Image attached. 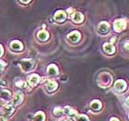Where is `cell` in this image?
Here are the masks:
<instances>
[{
	"instance_id": "44dd1931",
	"label": "cell",
	"mask_w": 129,
	"mask_h": 121,
	"mask_svg": "<svg viewBox=\"0 0 129 121\" xmlns=\"http://www.w3.org/2000/svg\"><path fill=\"white\" fill-rule=\"evenodd\" d=\"M76 119H77V121H89V118H88V117H87L86 116H84V115L77 116Z\"/></svg>"
},
{
	"instance_id": "9a60e30c",
	"label": "cell",
	"mask_w": 129,
	"mask_h": 121,
	"mask_svg": "<svg viewBox=\"0 0 129 121\" xmlns=\"http://www.w3.org/2000/svg\"><path fill=\"white\" fill-rule=\"evenodd\" d=\"M39 82V76L38 75H31L29 79V83L31 85V86H35L36 84Z\"/></svg>"
},
{
	"instance_id": "5b68a950",
	"label": "cell",
	"mask_w": 129,
	"mask_h": 121,
	"mask_svg": "<svg viewBox=\"0 0 129 121\" xmlns=\"http://www.w3.org/2000/svg\"><path fill=\"white\" fill-rule=\"evenodd\" d=\"M66 18H67V15H66V13L62 10L57 11L56 13L54 14V19L58 22H63L64 19H66Z\"/></svg>"
},
{
	"instance_id": "ba28073f",
	"label": "cell",
	"mask_w": 129,
	"mask_h": 121,
	"mask_svg": "<svg viewBox=\"0 0 129 121\" xmlns=\"http://www.w3.org/2000/svg\"><path fill=\"white\" fill-rule=\"evenodd\" d=\"M109 24H108L107 22H102L101 24L99 25V32L102 34H104V33H107L109 32Z\"/></svg>"
},
{
	"instance_id": "d4e9b609",
	"label": "cell",
	"mask_w": 129,
	"mask_h": 121,
	"mask_svg": "<svg viewBox=\"0 0 129 121\" xmlns=\"http://www.w3.org/2000/svg\"><path fill=\"white\" fill-rule=\"evenodd\" d=\"M124 48H125L126 50H128V51H129V43H126L125 44H124Z\"/></svg>"
},
{
	"instance_id": "277c9868",
	"label": "cell",
	"mask_w": 129,
	"mask_h": 121,
	"mask_svg": "<svg viewBox=\"0 0 129 121\" xmlns=\"http://www.w3.org/2000/svg\"><path fill=\"white\" fill-rule=\"evenodd\" d=\"M33 67V63L30 60H22L21 61V67L24 71H29Z\"/></svg>"
},
{
	"instance_id": "ac0fdd59",
	"label": "cell",
	"mask_w": 129,
	"mask_h": 121,
	"mask_svg": "<svg viewBox=\"0 0 129 121\" xmlns=\"http://www.w3.org/2000/svg\"><path fill=\"white\" fill-rule=\"evenodd\" d=\"M38 38L40 39L41 41H45L47 38H48V32L46 31H41L39 33H38Z\"/></svg>"
},
{
	"instance_id": "f546056e",
	"label": "cell",
	"mask_w": 129,
	"mask_h": 121,
	"mask_svg": "<svg viewBox=\"0 0 129 121\" xmlns=\"http://www.w3.org/2000/svg\"><path fill=\"white\" fill-rule=\"evenodd\" d=\"M127 104H128V105H129V97H128V98H127Z\"/></svg>"
},
{
	"instance_id": "7402d4cb",
	"label": "cell",
	"mask_w": 129,
	"mask_h": 121,
	"mask_svg": "<svg viewBox=\"0 0 129 121\" xmlns=\"http://www.w3.org/2000/svg\"><path fill=\"white\" fill-rule=\"evenodd\" d=\"M16 85L18 87H19V88H25V87L27 86V84L25 83L24 81H18V82L16 83Z\"/></svg>"
},
{
	"instance_id": "4316f807",
	"label": "cell",
	"mask_w": 129,
	"mask_h": 121,
	"mask_svg": "<svg viewBox=\"0 0 129 121\" xmlns=\"http://www.w3.org/2000/svg\"><path fill=\"white\" fill-rule=\"evenodd\" d=\"M2 53H3V49H2V47H1V45H0V56L2 55Z\"/></svg>"
},
{
	"instance_id": "30bf717a",
	"label": "cell",
	"mask_w": 129,
	"mask_h": 121,
	"mask_svg": "<svg viewBox=\"0 0 129 121\" xmlns=\"http://www.w3.org/2000/svg\"><path fill=\"white\" fill-rule=\"evenodd\" d=\"M84 17L83 15L81 13H79V12H77V13H74V15L72 16V19L73 21L76 22V23H80V22H82V20H83Z\"/></svg>"
},
{
	"instance_id": "6da1fadb",
	"label": "cell",
	"mask_w": 129,
	"mask_h": 121,
	"mask_svg": "<svg viewBox=\"0 0 129 121\" xmlns=\"http://www.w3.org/2000/svg\"><path fill=\"white\" fill-rule=\"evenodd\" d=\"M112 82V76L107 72H103L99 76V83L101 86H108Z\"/></svg>"
},
{
	"instance_id": "ffe728a7",
	"label": "cell",
	"mask_w": 129,
	"mask_h": 121,
	"mask_svg": "<svg viewBox=\"0 0 129 121\" xmlns=\"http://www.w3.org/2000/svg\"><path fill=\"white\" fill-rule=\"evenodd\" d=\"M34 121H44V114L42 113V112H39V113L35 116Z\"/></svg>"
},
{
	"instance_id": "3957f363",
	"label": "cell",
	"mask_w": 129,
	"mask_h": 121,
	"mask_svg": "<svg viewBox=\"0 0 129 121\" xmlns=\"http://www.w3.org/2000/svg\"><path fill=\"white\" fill-rule=\"evenodd\" d=\"M126 89V83L123 80H119L114 83V90L117 91H123Z\"/></svg>"
},
{
	"instance_id": "52a82bcc",
	"label": "cell",
	"mask_w": 129,
	"mask_h": 121,
	"mask_svg": "<svg viewBox=\"0 0 129 121\" xmlns=\"http://www.w3.org/2000/svg\"><path fill=\"white\" fill-rule=\"evenodd\" d=\"M79 38H80V33H79L78 32H77V31L71 32V33L68 35V39H69V41H71V42H73V43L78 42V41L79 40Z\"/></svg>"
},
{
	"instance_id": "e0dca14e",
	"label": "cell",
	"mask_w": 129,
	"mask_h": 121,
	"mask_svg": "<svg viewBox=\"0 0 129 121\" xmlns=\"http://www.w3.org/2000/svg\"><path fill=\"white\" fill-rule=\"evenodd\" d=\"M21 100H22V94L19 93V92H17V93H15V95H14L13 104L19 105V103H21Z\"/></svg>"
},
{
	"instance_id": "4fadbf2b",
	"label": "cell",
	"mask_w": 129,
	"mask_h": 121,
	"mask_svg": "<svg viewBox=\"0 0 129 121\" xmlns=\"http://www.w3.org/2000/svg\"><path fill=\"white\" fill-rule=\"evenodd\" d=\"M90 107H91V109L93 111H99L100 109L102 108V104H101L100 101L95 100V101H93V102L90 104Z\"/></svg>"
},
{
	"instance_id": "9c48e42d",
	"label": "cell",
	"mask_w": 129,
	"mask_h": 121,
	"mask_svg": "<svg viewBox=\"0 0 129 121\" xmlns=\"http://www.w3.org/2000/svg\"><path fill=\"white\" fill-rule=\"evenodd\" d=\"M13 104H7V105L4 106V108H3V112H4V114H5L6 116H9L12 112H13Z\"/></svg>"
},
{
	"instance_id": "603a6c76",
	"label": "cell",
	"mask_w": 129,
	"mask_h": 121,
	"mask_svg": "<svg viewBox=\"0 0 129 121\" xmlns=\"http://www.w3.org/2000/svg\"><path fill=\"white\" fill-rule=\"evenodd\" d=\"M54 115L55 116H58V115H61V114L63 113V111H62V109L61 108H59V107H56L55 109H54Z\"/></svg>"
},
{
	"instance_id": "8fae6325",
	"label": "cell",
	"mask_w": 129,
	"mask_h": 121,
	"mask_svg": "<svg viewBox=\"0 0 129 121\" xmlns=\"http://www.w3.org/2000/svg\"><path fill=\"white\" fill-rule=\"evenodd\" d=\"M57 88V83L54 81H48L46 84V89L49 91H53Z\"/></svg>"
},
{
	"instance_id": "5bb4252c",
	"label": "cell",
	"mask_w": 129,
	"mask_h": 121,
	"mask_svg": "<svg viewBox=\"0 0 129 121\" xmlns=\"http://www.w3.org/2000/svg\"><path fill=\"white\" fill-rule=\"evenodd\" d=\"M10 46L13 50H16V51H19V50H21L22 49V44L19 43V41H13L11 43Z\"/></svg>"
},
{
	"instance_id": "2e32d148",
	"label": "cell",
	"mask_w": 129,
	"mask_h": 121,
	"mask_svg": "<svg viewBox=\"0 0 129 121\" xmlns=\"http://www.w3.org/2000/svg\"><path fill=\"white\" fill-rule=\"evenodd\" d=\"M0 98L4 101H8L10 99V92L8 91H2L0 92Z\"/></svg>"
},
{
	"instance_id": "83f0119b",
	"label": "cell",
	"mask_w": 129,
	"mask_h": 121,
	"mask_svg": "<svg viewBox=\"0 0 129 121\" xmlns=\"http://www.w3.org/2000/svg\"><path fill=\"white\" fill-rule=\"evenodd\" d=\"M0 121H7V120H6V119L4 118V117H2V116H0Z\"/></svg>"
},
{
	"instance_id": "f1b7e54d",
	"label": "cell",
	"mask_w": 129,
	"mask_h": 121,
	"mask_svg": "<svg viewBox=\"0 0 129 121\" xmlns=\"http://www.w3.org/2000/svg\"><path fill=\"white\" fill-rule=\"evenodd\" d=\"M110 121H119V120H118V119H117V118H114V117H113V118H112Z\"/></svg>"
},
{
	"instance_id": "7a4b0ae2",
	"label": "cell",
	"mask_w": 129,
	"mask_h": 121,
	"mask_svg": "<svg viewBox=\"0 0 129 121\" xmlns=\"http://www.w3.org/2000/svg\"><path fill=\"white\" fill-rule=\"evenodd\" d=\"M126 27V21L124 20V19H116L114 23H113V28H114V31L115 32H122V31H124Z\"/></svg>"
},
{
	"instance_id": "d6986e66",
	"label": "cell",
	"mask_w": 129,
	"mask_h": 121,
	"mask_svg": "<svg viewBox=\"0 0 129 121\" xmlns=\"http://www.w3.org/2000/svg\"><path fill=\"white\" fill-rule=\"evenodd\" d=\"M64 113L68 115V116H76L77 115V112L75 110L71 109L70 107H66L64 108Z\"/></svg>"
},
{
	"instance_id": "7c38bea8",
	"label": "cell",
	"mask_w": 129,
	"mask_h": 121,
	"mask_svg": "<svg viewBox=\"0 0 129 121\" xmlns=\"http://www.w3.org/2000/svg\"><path fill=\"white\" fill-rule=\"evenodd\" d=\"M47 72H48V74H50L52 76L56 75L57 73H58V68L54 65H50L48 67V68H47Z\"/></svg>"
},
{
	"instance_id": "8992f818",
	"label": "cell",
	"mask_w": 129,
	"mask_h": 121,
	"mask_svg": "<svg viewBox=\"0 0 129 121\" xmlns=\"http://www.w3.org/2000/svg\"><path fill=\"white\" fill-rule=\"evenodd\" d=\"M103 49H104V51L109 55H112L115 52V48H114V46H113L112 43H104V45H103Z\"/></svg>"
},
{
	"instance_id": "484cf974",
	"label": "cell",
	"mask_w": 129,
	"mask_h": 121,
	"mask_svg": "<svg viewBox=\"0 0 129 121\" xmlns=\"http://www.w3.org/2000/svg\"><path fill=\"white\" fill-rule=\"evenodd\" d=\"M0 85H1V86H6V82H4V81H2L0 80Z\"/></svg>"
},
{
	"instance_id": "cb8c5ba5",
	"label": "cell",
	"mask_w": 129,
	"mask_h": 121,
	"mask_svg": "<svg viewBox=\"0 0 129 121\" xmlns=\"http://www.w3.org/2000/svg\"><path fill=\"white\" fill-rule=\"evenodd\" d=\"M4 67H5V63H4V62H2V61H0V74L3 72Z\"/></svg>"
}]
</instances>
